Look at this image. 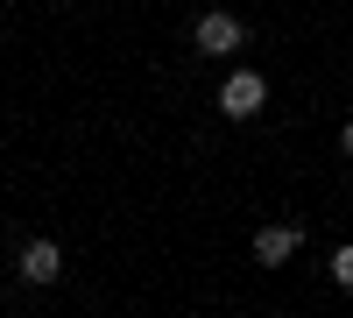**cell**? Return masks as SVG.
Instances as JSON below:
<instances>
[{
    "mask_svg": "<svg viewBox=\"0 0 353 318\" xmlns=\"http://www.w3.org/2000/svg\"><path fill=\"white\" fill-rule=\"evenodd\" d=\"M339 149H346V156H353V121H346V128H339Z\"/></svg>",
    "mask_w": 353,
    "mask_h": 318,
    "instance_id": "cell-6",
    "label": "cell"
},
{
    "mask_svg": "<svg viewBox=\"0 0 353 318\" xmlns=\"http://www.w3.org/2000/svg\"><path fill=\"white\" fill-rule=\"evenodd\" d=\"M332 283H339V290H353V241L332 248Z\"/></svg>",
    "mask_w": 353,
    "mask_h": 318,
    "instance_id": "cell-5",
    "label": "cell"
},
{
    "mask_svg": "<svg viewBox=\"0 0 353 318\" xmlns=\"http://www.w3.org/2000/svg\"><path fill=\"white\" fill-rule=\"evenodd\" d=\"M191 43H198V57H233V50L248 43V21L226 14V8H205L198 28H191Z\"/></svg>",
    "mask_w": 353,
    "mask_h": 318,
    "instance_id": "cell-1",
    "label": "cell"
},
{
    "mask_svg": "<svg viewBox=\"0 0 353 318\" xmlns=\"http://www.w3.org/2000/svg\"><path fill=\"white\" fill-rule=\"evenodd\" d=\"M261 106H269V78L261 71H226V85H219V113L226 121H254Z\"/></svg>",
    "mask_w": 353,
    "mask_h": 318,
    "instance_id": "cell-2",
    "label": "cell"
},
{
    "mask_svg": "<svg viewBox=\"0 0 353 318\" xmlns=\"http://www.w3.org/2000/svg\"><path fill=\"white\" fill-rule=\"evenodd\" d=\"M297 248H304V226H290V219H276V226H254V262H261V269H283Z\"/></svg>",
    "mask_w": 353,
    "mask_h": 318,
    "instance_id": "cell-3",
    "label": "cell"
},
{
    "mask_svg": "<svg viewBox=\"0 0 353 318\" xmlns=\"http://www.w3.org/2000/svg\"><path fill=\"white\" fill-rule=\"evenodd\" d=\"M21 283H36V290H43V283H57V276H64V248H57V241H21Z\"/></svg>",
    "mask_w": 353,
    "mask_h": 318,
    "instance_id": "cell-4",
    "label": "cell"
}]
</instances>
